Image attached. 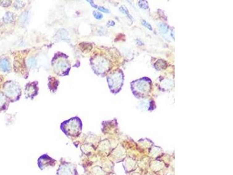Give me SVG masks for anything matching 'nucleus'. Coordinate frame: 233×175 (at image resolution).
Segmentation results:
<instances>
[{
  "label": "nucleus",
  "mask_w": 233,
  "mask_h": 175,
  "mask_svg": "<svg viewBox=\"0 0 233 175\" xmlns=\"http://www.w3.org/2000/svg\"><path fill=\"white\" fill-rule=\"evenodd\" d=\"M77 172L74 165L70 163H65L58 168L57 175H77Z\"/></svg>",
  "instance_id": "nucleus-5"
},
{
  "label": "nucleus",
  "mask_w": 233,
  "mask_h": 175,
  "mask_svg": "<svg viewBox=\"0 0 233 175\" xmlns=\"http://www.w3.org/2000/svg\"><path fill=\"white\" fill-rule=\"evenodd\" d=\"M10 70V62L9 60L4 58L0 60V70L2 72H9Z\"/></svg>",
  "instance_id": "nucleus-8"
},
{
  "label": "nucleus",
  "mask_w": 233,
  "mask_h": 175,
  "mask_svg": "<svg viewBox=\"0 0 233 175\" xmlns=\"http://www.w3.org/2000/svg\"><path fill=\"white\" fill-rule=\"evenodd\" d=\"M37 85L38 83L37 81L28 83L26 84L25 89V94L26 98L33 99L34 97L36 96L39 91V88L37 87Z\"/></svg>",
  "instance_id": "nucleus-6"
},
{
  "label": "nucleus",
  "mask_w": 233,
  "mask_h": 175,
  "mask_svg": "<svg viewBox=\"0 0 233 175\" xmlns=\"http://www.w3.org/2000/svg\"><path fill=\"white\" fill-rule=\"evenodd\" d=\"M11 4L10 1H1V5L3 7H8Z\"/></svg>",
  "instance_id": "nucleus-20"
},
{
  "label": "nucleus",
  "mask_w": 233,
  "mask_h": 175,
  "mask_svg": "<svg viewBox=\"0 0 233 175\" xmlns=\"http://www.w3.org/2000/svg\"><path fill=\"white\" fill-rule=\"evenodd\" d=\"M8 106V99L3 92H0V112L5 110Z\"/></svg>",
  "instance_id": "nucleus-9"
},
{
  "label": "nucleus",
  "mask_w": 233,
  "mask_h": 175,
  "mask_svg": "<svg viewBox=\"0 0 233 175\" xmlns=\"http://www.w3.org/2000/svg\"><path fill=\"white\" fill-rule=\"evenodd\" d=\"M15 19L14 14L10 12H7L3 16L2 20L5 23H10L14 22Z\"/></svg>",
  "instance_id": "nucleus-10"
},
{
  "label": "nucleus",
  "mask_w": 233,
  "mask_h": 175,
  "mask_svg": "<svg viewBox=\"0 0 233 175\" xmlns=\"http://www.w3.org/2000/svg\"><path fill=\"white\" fill-rule=\"evenodd\" d=\"M29 16V13L27 11H25L23 13H22V14H21L20 16V22L21 23L23 24L26 23V22L28 21Z\"/></svg>",
  "instance_id": "nucleus-12"
},
{
  "label": "nucleus",
  "mask_w": 233,
  "mask_h": 175,
  "mask_svg": "<svg viewBox=\"0 0 233 175\" xmlns=\"http://www.w3.org/2000/svg\"><path fill=\"white\" fill-rule=\"evenodd\" d=\"M25 4L23 1H15V2L14 6H15L16 9L19 10V9L22 8L25 6Z\"/></svg>",
  "instance_id": "nucleus-15"
},
{
  "label": "nucleus",
  "mask_w": 233,
  "mask_h": 175,
  "mask_svg": "<svg viewBox=\"0 0 233 175\" xmlns=\"http://www.w3.org/2000/svg\"><path fill=\"white\" fill-rule=\"evenodd\" d=\"M139 5L141 8L143 9H148V4L147 1H140L139 2Z\"/></svg>",
  "instance_id": "nucleus-17"
},
{
  "label": "nucleus",
  "mask_w": 233,
  "mask_h": 175,
  "mask_svg": "<svg viewBox=\"0 0 233 175\" xmlns=\"http://www.w3.org/2000/svg\"><path fill=\"white\" fill-rule=\"evenodd\" d=\"M160 30L163 33H166L168 32V26L163 23H160L159 25Z\"/></svg>",
  "instance_id": "nucleus-14"
},
{
  "label": "nucleus",
  "mask_w": 233,
  "mask_h": 175,
  "mask_svg": "<svg viewBox=\"0 0 233 175\" xmlns=\"http://www.w3.org/2000/svg\"><path fill=\"white\" fill-rule=\"evenodd\" d=\"M56 160L52 159L47 155H43L38 160V165L41 170H43L48 166H53L55 165Z\"/></svg>",
  "instance_id": "nucleus-7"
},
{
  "label": "nucleus",
  "mask_w": 233,
  "mask_h": 175,
  "mask_svg": "<svg viewBox=\"0 0 233 175\" xmlns=\"http://www.w3.org/2000/svg\"><path fill=\"white\" fill-rule=\"evenodd\" d=\"M88 2H89V3L90 4V5H92L94 8L98 9V10L100 11L101 12H104V13H109L110 12L109 10H107V8H105L104 7H103V6H98V5H95L94 4L93 1H88Z\"/></svg>",
  "instance_id": "nucleus-11"
},
{
  "label": "nucleus",
  "mask_w": 233,
  "mask_h": 175,
  "mask_svg": "<svg viewBox=\"0 0 233 175\" xmlns=\"http://www.w3.org/2000/svg\"><path fill=\"white\" fill-rule=\"evenodd\" d=\"M91 66L94 71L98 74H101L106 72L109 68L107 60L101 57H93L91 60Z\"/></svg>",
  "instance_id": "nucleus-4"
},
{
  "label": "nucleus",
  "mask_w": 233,
  "mask_h": 175,
  "mask_svg": "<svg viewBox=\"0 0 233 175\" xmlns=\"http://www.w3.org/2000/svg\"><path fill=\"white\" fill-rule=\"evenodd\" d=\"M61 129L68 137H77L81 133L82 123L78 117H74L64 122Z\"/></svg>",
  "instance_id": "nucleus-1"
},
{
  "label": "nucleus",
  "mask_w": 233,
  "mask_h": 175,
  "mask_svg": "<svg viewBox=\"0 0 233 175\" xmlns=\"http://www.w3.org/2000/svg\"><path fill=\"white\" fill-rule=\"evenodd\" d=\"M52 66L54 71L60 76L69 74L71 66L68 56L61 53H56L52 60Z\"/></svg>",
  "instance_id": "nucleus-2"
},
{
  "label": "nucleus",
  "mask_w": 233,
  "mask_h": 175,
  "mask_svg": "<svg viewBox=\"0 0 233 175\" xmlns=\"http://www.w3.org/2000/svg\"><path fill=\"white\" fill-rule=\"evenodd\" d=\"M142 23L144 26H145L146 28H147L148 29H149L150 31H152L153 30V28L151 26V25L149 24L147 21H145V20H142Z\"/></svg>",
  "instance_id": "nucleus-19"
},
{
  "label": "nucleus",
  "mask_w": 233,
  "mask_h": 175,
  "mask_svg": "<svg viewBox=\"0 0 233 175\" xmlns=\"http://www.w3.org/2000/svg\"><path fill=\"white\" fill-rule=\"evenodd\" d=\"M107 25L108 26H114L115 25V22L113 21H109V22L107 23Z\"/></svg>",
  "instance_id": "nucleus-21"
},
{
  "label": "nucleus",
  "mask_w": 233,
  "mask_h": 175,
  "mask_svg": "<svg viewBox=\"0 0 233 175\" xmlns=\"http://www.w3.org/2000/svg\"><path fill=\"white\" fill-rule=\"evenodd\" d=\"M27 65L30 68L35 67L36 66V60L34 57H30L27 60Z\"/></svg>",
  "instance_id": "nucleus-13"
},
{
  "label": "nucleus",
  "mask_w": 233,
  "mask_h": 175,
  "mask_svg": "<svg viewBox=\"0 0 233 175\" xmlns=\"http://www.w3.org/2000/svg\"><path fill=\"white\" fill-rule=\"evenodd\" d=\"M3 93L11 102L18 101L21 97V88L19 83L15 81H7L4 84Z\"/></svg>",
  "instance_id": "nucleus-3"
},
{
  "label": "nucleus",
  "mask_w": 233,
  "mask_h": 175,
  "mask_svg": "<svg viewBox=\"0 0 233 175\" xmlns=\"http://www.w3.org/2000/svg\"><path fill=\"white\" fill-rule=\"evenodd\" d=\"M119 11H120L121 12H123V13L125 14L126 15L128 16L130 18V19H132V17H131V16L130 15V14H129V12H128V11L127 10V8H125L124 6H121V7L119 8Z\"/></svg>",
  "instance_id": "nucleus-16"
},
{
  "label": "nucleus",
  "mask_w": 233,
  "mask_h": 175,
  "mask_svg": "<svg viewBox=\"0 0 233 175\" xmlns=\"http://www.w3.org/2000/svg\"><path fill=\"white\" fill-rule=\"evenodd\" d=\"M93 15L96 19H99V20L102 19L103 18V16L100 12H96V11H93Z\"/></svg>",
  "instance_id": "nucleus-18"
}]
</instances>
